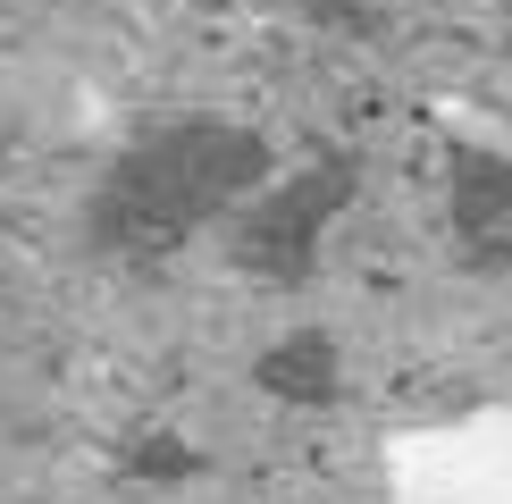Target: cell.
Returning a JSON list of instances; mask_svg holds the SVG:
<instances>
[{"label":"cell","mask_w":512,"mask_h":504,"mask_svg":"<svg viewBox=\"0 0 512 504\" xmlns=\"http://www.w3.org/2000/svg\"><path fill=\"white\" fill-rule=\"evenodd\" d=\"M277 177L269 143L227 118H177L160 135L126 143L93 194V236L110 252H168L236 210Z\"/></svg>","instance_id":"6da1fadb"},{"label":"cell","mask_w":512,"mask_h":504,"mask_svg":"<svg viewBox=\"0 0 512 504\" xmlns=\"http://www.w3.org/2000/svg\"><path fill=\"white\" fill-rule=\"evenodd\" d=\"M361 168L353 152H319L311 168H294V177H269L261 194L236 210V252L252 269H269V278H303L319 261V236L336 227V210L353 202Z\"/></svg>","instance_id":"7a4b0ae2"},{"label":"cell","mask_w":512,"mask_h":504,"mask_svg":"<svg viewBox=\"0 0 512 504\" xmlns=\"http://www.w3.org/2000/svg\"><path fill=\"white\" fill-rule=\"evenodd\" d=\"M445 227L471 261L512 252V152L496 143H454L445 152Z\"/></svg>","instance_id":"3957f363"},{"label":"cell","mask_w":512,"mask_h":504,"mask_svg":"<svg viewBox=\"0 0 512 504\" xmlns=\"http://www.w3.org/2000/svg\"><path fill=\"white\" fill-rule=\"evenodd\" d=\"M261 387L269 395H294V404H328V395H336V345L319 328H294L286 345L261 353Z\"/></svg>","instance_id":"277c9868"}]
</instances>
